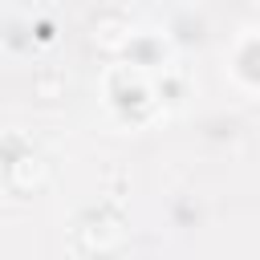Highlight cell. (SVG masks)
I'll list each match as a JSON object with an SVG mask.
<instances>
[{
  "mask_svg": "<svg viewBox=\"0 0 260 260\" xmlns=\"http://www.w3.org/2000/svg\"><path fill=\"white\" fill-rule=\"evenodd\" d=\"M98 45H102V49H122V45H126V37H122V20H106V24L98 28Z\"/></svg>",
  "mask_w": 260,
  "mask_h": 260,
  "instance_id": "obj_2",
  "label": "cell"
},
{
  "mask_svg": "<svg viewBox=\"0 0 260 260\" xmlns=\"http://www.w3.org/2000/svg\"><path fill=\"white\" fill-rule=\"evenodd\" d=\"M45 162L37 158V154H24V158H16L12 162V171H8V179H12V187L16 191H32V187H41L45 183Z\"/></svg>",
  "mask_w": 260,
  "mask_h": 260,
  "instance_id": "obj_1",
  "label": "cell"
}]
</instances>
